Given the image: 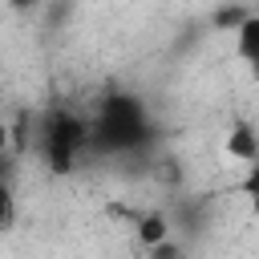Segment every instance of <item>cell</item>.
Instances as JSON below:
<instances>
[{"label": "cell", "mask_w": 259, "mask_h": 259, "mask_svg": "<svg viewBox=\"0 0 259 259\" xmlns=\"http://www.w3.org/2000/svg\"><path fill=\"white\" fill-rule=\"evenodd\" d=\"M12 223V194H8V186L0 182V231Z\"/></svg>", "instance_id": "52a82bcc"}, {"label": "cell", "mask_w": 259, "mask_h": 259, "mask_svg": "<svg viewBox=\"0 0 259 259\" xmlns=\"http://www.w3.org/2000/svg\"><path fill=\"white\" fill-rule=\"evenodd\" d=\"M223 150H227V158H235V162L251 166V162L259 158V125H251V121H235V125L227 130Z\"/></svg>", "instance_id": "3957f363"}, {"label": "cell", "mask_w": 259, "mask_h": 259, "mask_svg": "<svg viewBox=\"0 0 259 259\" xmlns=\"http://www.w3.org/2000/svg\"><path fill=\"white\" fill-rule=\"evenodd\" d=\"M8 150V121H4V113H0V154Z\"/></svg>", "instance_id": "9c48e42d"}, {"label": "cell", "mask_w": 259, "mask_h": 259, "mask_svg": "<svg viewBox=\"0 0 259 259\" xmlns=\"http://www.w3.org/2000/svg\"><path fill=\"white\" fill-rule=\"evenodd\" d=\"M239 190H243V198L259 210V158L247 166V174H243V182H239Z\"/></svg>", "instance_id": "8992f818"}, {"label": "cell", "mask_w": 259, "mask_h": 259, "mask_svg": "<svg viewBox=\"0 0 259 259\" xmlns=\"http://www.w3.org/2000/svg\"><path fill=\"white\" fill-rule=\"evenodd\" d=\"M150 259H182V255H178V247H174V243L166 239V243H158V247H150Z\"/></svg>", "instance_id": "ba28073f"}, {"label": "cell", "mask_w": 259, "mask_h": 259, "mask_svg": "<svg viewBox=\"0 0 259 259\" xmlns=\"http://www.w3.org/2000/svg\"><path fill=\"white\" fill-rule=\"evenodd\" d=\"M235 53H239L251 69H259V16H247V20L235 28Z\"/></svg>", "instance_id": "277c9868"}, {"label": "cell", "mask_w": 259, "mask_h": 259, "mask_svg": "<svg viewBox=\"0 0 259 259\" xmlns=\"http://www.w3.org/2000/svg\"><path fill=\"white\" fill-rule=\"evenodd\" d=\"M166 239H170V219H166L162 210H150V214L138 219V243H142V247H158V243H166Z\"/></svg>", "instance_id": "5b68a950"}, {"label": "cell", "mask_w": 259, "mask_h": 259, "mask_svg": "<svg viewBox=\"0 0 259 259\" xmlns=\"http://www.w3.org/2000/svg\"><path fill=\"white\" fill-rule=\"evenodd\" d=\"M85 142H89V125L69 109H57L40 130V150H45V162L53 174H65Z\"/></svg>", "instance_id": "7a4b0ae2"}, {"label": "cell", "mask_w": 259, "mask_h": 259, "mask_svg": "<svg viewBox=\"0 0 259 259\" xmlns=\"http://www.w3.org/2000/svg\"><path fill=\"white\" fill-rule=\"evenodd\" d=\"M12 4H20V8H24V4H32V0H12Z\"/></svg>", "instance_id": "30bf717a"}, {"label": "cell", "mask_w": 259, "mask_h": 259, "mask_svg": "<svg viewBox=\"0 0 259 259\" xmlns=\"http://www.w3.org/2000/svg\"><path fill=\"white\" fill-rule=\"evenodd\" d=\"M89 138L101 150H130L146 138V113L134 97H105L97 105V117L89 125Z\"/></svg>", "instance_id": "6da1fadb"}]
</instances>
